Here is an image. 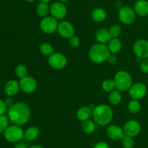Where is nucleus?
Instances as JSON below:
<instances>
[{
	"instance_id": "nucleus-36",
	"label": "nucleus",
	"mask_w": 148,
	"mask_h": 148,
	"mask_svg": "<svg viewBox=\"0 0 148 148\" xmlns=\"http://www.w3.org/2000/svg\"><path fill=\"white\" fill-rule=\"evenodd\" d=\"M94 148H111V147H110V145L107 142L101 141V142H99L95 144Z\"/></svg>"
},
{
	"instance_id": "nucleus-15",
	"label": "nucleus",
	"mask_w": 148,
	"mask_h": 148,
	"mask_svg": "<svg viewBox=\"0 0 148 148\" xmlns=\"http://www.w3.org/2000/svg\"><path fill=\"white\" fill-rule=\"evenodd\" d=\"M106 134L111 140H121L124 135L123 129L118 125H111L106 129Z\"/></svg>"
},
{
	"instance_id": "nucleus-10",
	"label": "nucleus",
	"mask_w": 148,
	"mask_h": 148,
	"mask_svg": "<svg viewBox=\"0 0 148 148\" xmlns=\"http://www.w3.org/2000/svg\"><path fill=\"white\" fill-rule=\"evenodd\" d=\"M133 52L140 59L148 58V41L139 39L133 45Z\"/></svg>"
},
{
	"instance_id": "nucleus-19",
	"label": "nucleus",
	"mask_w": 148,
	"mask_h": 148,
	"mask_svg": "<svg viewBox=\"0 0 148 148\" xmlns=\"http://www.w3.org/2000/svg\"><path fill=\"white\" fill-rule=\"evenodd\" d=\"M92 115V110H91L90 107H86V106L79 108L77 112V118L78 120L82 122L90 120Z\"/></svg>"
},
{
	"instance_id": "nucleus-41",
	"label": "nucleus",
	"mask_w": 148,
	"mask_h": 148,
	"mask_svg": "<svg viewBox=\"0 0 148 148\" xmlns=\"http://www.w3.org/2000/svg\"><path fill=\"white\" fill-rule=\"evenodd\" d=\"M39 1H40V2H43V3H49V2H50V1H51L52 0H38Z\"/></svg>"
},
{
	"instance_id": "nucleus-20",
	"label": "nucleus",
	"mask_w": 148,
	"mask_h": 148,
	"mask_svg": "<svg viewBox=\"0 0 148 148\" xmlns=\"http://www.w3.org/2000/svg\"><path fill=\"white\" fill-rule=\"evenodd\" d=\"M91 17L92 20L98 23L103 22L107 17V12L103 8L101 7H96L94 9L91 13Z\"/></svg>"
},
{
	"instance_id": "nucleus-5",
	"label": "nucleus",
	"mask_w": 148,
	"mask_h": 148,
	"mask_svg": "<svg viewBox=\"0 0 148 148\" xmlns=\"http://www.w3.org/2000/svg\"><path fill=\"white\" fill-rule=\"evenodd\" d=\"M25 132L21 126L17 125L9 126L4 132V139L10 143H17L24 138Z\"/></svg>"
},
{
	"instance_id": "nucleus-18",
	"label": "nucleus",
	"mask_w": 148,
	"mask_h": 148,
	"mask_svg": "<svg viewBox=\"0 0 148 148\" xmlns=\"http://www.w3.org/2000/svg\"><path fill=\"white\" fill-rule=\"evenodd\" d=\"M95 39L100 44H108L111 39V36L109 33V30L106 28H101L95 33Z\"/></svg>"
},
{
	"instance_id": "nucleus-14",
	"label": "nucleus",
	"mask_w": 148,
	"mask_h": 148,
	"mask_svg": "<svg viewBox=\"0 0 148 148\" xmlns=\"http://www.w3.org/2000/svg\"><path fill=\"white\" fill-rule=\"evenodd\" d=\"M57 30L61 36L66 39H69L75 35V28L73 25L66 20H63L59 23Z\"/></svg>"
},
{
	"instance_id": "nucleus-26",
	"label": "nucleus",
	"mask_w": 148,
	"mask_h": 148,
	"mask_svg": "<svg viewBox=\"0 0 148 148\" xmlns=\"http://www.w3.org/2000/svg\"><path fill=\"white\" fill-rule=\"evenodd\" d=\"M40 52L44 56L49 57L54 52V49L51 44L49 42H43L40 46Z\"/></svg>"
},
{
	"instance_id": "nucleus-23",
	"label": "nucleus",
	"mask_w": 148,
	"mask_h": 148,
	"mask_svg": "<svg viewBox=\"0 0 148 148\" xmlns=\"http://www.w3.org/2000/svg\"><path fill=\"white\" fill-rule=\"evenodd\" d=\"M122 100V96H121V91L117 89H114V91H111L108 95V101L111 104L117 105L119 104Z\"/></svg>"
},
{
	"instance_id": "nucleus-22",
	"label": "nucleus",
	"mask_w": 148,
	"mask_h": 148,
	"mask_svg": "<svg viewBox=\"0 0 148 148\" xmlns=\"http://www.w3.org/2000/svg\"><path fill=\"white\" fill-rule=\"evenodd\" d=\"M108 47L111 53L116 54L121 51L122 48V43L118 38H113L108 43Z\"/></svg>"
},
{
	"instance_id": "nucleus-27",
	"label": "nucleus",
	"mask_w": 148,
	"mask_h": 148,
	"mask_svg": "<svg viewBox=\"0 0 148 148\" xmlns=\"http://www.w3.org/2000/svg\"><path fill=\"white\" fill-rule=\"evenodd\" d=\"M128 110L132 114L138 113L141 110V104H140L139 100H131L129 102Z\"/></svg>"
},
{
	"instance_id": "nucleus-4",
	"label": "nucleus",
	"mask_w": 148,
	"mask_h": 148,
	"mask_svg": "<svg viewBox=\"0 0 148 148\" xmlns=\"http://www.w3.org/2000/svg\"><path fill=\"white\" fill-rule=\"evenodd\" d=\"M116 89L119 91H129L132 85V77L127 71H119L114 76Z\"/></svg>"
},
{
	"instance_id": "nucleus-12",
	"label": "nucleus",
	"mask_w": 148,
	"mask_h": 148,
	"mask_svg": "<svg viewBox=\"0 0 148 148\" xmlns=\"http://www.w3.org/2000/svg\"><path fill=\"white\" fill-rule=\"evenodd\" d=\"M20 89L26 94H31L36 91L37 88V82L33 77L27 75L23 78H20Z\"/></svg>"
},
{
	"instance_id": "nucleus-30",
	"label": "nucleus",
	"mask_w": 148,
	"mask_h": 148,
	"mask_svg": "<svg viewBox=\"0 0 148 148\" xmlns=\"http://www.w3.org/2000/svg\"><path fill=\"white\" fill-rule=\"evenodd\" d=\"M8 116L5 115H0V133H4L9 126Z\"/></svg>"
},
{
	"instance_id": "nucleus-17",
	"label": "nucleus",
	"mask_w": 148,
	"mask_h": 148,
	"mask_svg": "<svg viewBox=\"0 0 148 148\" xmlns=\"http://www.w3.org/2000/svg\"><path fill=\"white\" fill-rule=\"evenodd\" d=\"M135 13L140 17H145L148 15V1L147 0H137L134 6Z\"/></svg>"
},
{
	"instance_id": "nucleus-37",
	"label": "nucleus",
	"mask_w": 148,
	"mask_h": 148,
	"mask_svg": "<svg viewBox=\"0 0 148 148\" xmlns=\"http://www.w3.org/2000/svg\"><path fill=\"white\" fill-rule=\"evenodd\" d=\"M14 148H28V147H27V145H26L25 143L19 142H17V143L14 145Z\"/></svg>"
},
{
	"instance_id": "nucleus-7",
	"label": "nucleus",
	"mask_w": 148,
	"mask_h": 148,
	"mask_svg": "<svg viewBox=\"0 0 148 148\" xmlns=\"http://www.w3.org/2000/svg\"><path fill=\"white\" fill-rule=\"evenodd\" d=\"M57 20L52 16H46L43 17L40 22V28L42 31L46 34H52L57 30Z\"/></svg>"
},
{
	"instance_id": "nucleus-42",
	"label": "nucleus",
	"mask_w": 148,
	"mask_h": 148,
	"mask_svg": "<svg viewBox=\"0 0 148 148\" xmlns=\"http://www.w3.org/2000/svg\"><path fill=\"white\" fill-rule=\"evenodd\" d=\"M59 1H61V2L62 3H64V2H66V1H69V0H58Z\"/></svg>"
},
{
	"instance_id": "nucleus-31",
	"label": "nucleus",
	"mask_w": 148,
	"mask_h": 148,
	"mask_svg": "<svg viewBox=\"0 0 148 148\" xmlns=\"http://www.w3.org/2000/svg\"><path fill=\"white\" fill-rule=\"evenodd\" d=\"M108 30H109V33L111 36V39L118 38L121 33V26L118 24H114L111 26Z\"/></svg>"
},
{
	"instance_id": "nucleus-9",
	"label": "nucleus",
	"mask_w": 148,
	"mask_h": 148,
	"mask_svg": "<svg viewBox=\"0 0 148 148\" xmlns=\"http://www.w3.org/2000/svg\"><path fill=\"white\" fill-rule=\"evenodd\" d=\"M141 124L134 119H131L126 122L123 127L124 135L132 138L138 136L141 132Z\"/></svg>"
},
{
	"instance_id": "nucleus-6",
	"label": "nucleus",
	"mask_w": 148,
	"mask_h": 148,
	"mask_svg": "<svg viewBox=\"0 0 148 148\" xmlns=\"http://www.w3.org/2000/svg\"><path fill=\"white\" fill-rule=\"evenodd\" d=\"M136 15L137 14L132 7L130 6H123L119 10L118 17L123 24L130 25L135 20Z\"/></svg>"
},
{
	"instance_id": "nucleus-40",
	"label": "nucleus",
	"mask_w": 148,
	"mask_h": 148,
	"mask_svg": "<svg viewBox=\"0 0 148 148\" xmlns=\"http://www.w3.org/2000/svg\"><path fill=\"white\" fill-rule=\"evenodd\" d=\"M28 148H44L41 145H33V146H30V147Z\"/></svg>"
},
{
	"instance_id": "nucleus-21",
	"label": "nucleus",
	"mask_w": 148,
	"mask_h": 148,
	"mask_svg": "<svg viewBox=\"0 0 148 148\" xmlns=\"http://www.w3.org/2000/svg\"><path fill=\"white\" fill-rule=\"evenodd\" d=\"M40 135V130L37 126H30L25 131L24 138L27 141H34Z\"/></svg>"
},
{
	"instance_id": "nucleus-25",
	"label": "nucleus",
	"mask_w": 148,
	"mask_h": 148,
	"mask_svg": "<svg viewBox=\"0 0 148 148\" xmlns=\"http://www.w3.org/2000/svg\"><path fill=\"white\" fill-rule=\"evenodd\" d=\"M81 128H82V130L84 133L90 134V133H92L95 131V122L91 120H85V121L82 122Z\"/></svg>"
},
{
	"instance_id": "nucleus-34",
	"label": "nucleus",
	"mask_w": 148,
	"mask_h": 148,
	"mask_svg": "<svg viewBox=\"0 0 148 148\" xmlns=\"http://www.w3.org/2000/svg\"><path fill=\"white\" fill-rule=\"evenodd\" d=\"M140 70L144 73H148V58L143 59L140 62Z\"/></svg>"
},
{
	"instance_id": "nucleus-29",
	"label": "nucleus",
	"mask_w": 148,
	"mask_h": 148,
	"mask_svg": "<svg viewBox=\"0 0 148 148\" xmlns=\"http://www.w3.org/2000/svg\"><path fill=\"white\" fill-rule=\"evenodd\" d=\"M14 73L18 78H23L27 75V67L23 64L17 65L14 68Z\"/></svg>"
},
{
	"instance_id": "nucleus-33",
	"label": "nucleus",
	"mask_w": 148,
	"mask_h": 148,
	"mask_svg": "<svg viewBox=\"0 0 148 148\" xmlns=\"http://www.w3.org/2000/svg\"><path fill=\"white\" fill-rule=\"evenodd\" d=\"M69 44L73 48H77L79 46V44H80V41H79V39L78 36H72V37H70L69 39Z\"/></svg>"
},
{
	"instance_id": "nucleus-38",
	"label": "nucleus",
	"mask_w": 148,
	"mask_h": 148,
	"mask_svg": "<svg viewBox=\"0 0 148 148\" xmlns=\"http://www.w3.org/2000/svg\"><path fill=\"white\" fill-rule=\"evenodd\" d=\"M5 102L8 107H10V106H12L14 103V100H13V99L12 97H8L7 99H6Z\"/></svg>"
},
{
	"instance_id": "nucleus-11",
	"label": "nucleus",
	"mask_w": 148,
	"mask_h": 148,
	"mask_svg": "<svg viewBox=\"0 0 148 148\" xmlns=\"http://www.w3.org/2000/svg\"><path fill=\"white\" fill-rule=\"evenodd\" d=\"M51 15L56 20H62L64 18L67 13V9L64 3L61 1H55L50 6Z\"/></svg>"
},
{
	"instance_id": "nucleus-43",
	"label": "nucleus",
	"mask_w": 148,
	"mask_h": 148,
	"mask_svg": "<svg viewBox=\"0 0 148 148\" xmlns=\"http://www.w3.org/2000/svg\"><path fill=\"white\" fill-rule=\"evenodd\" d=\"M26 1H27V2H33V1H35L36 0H25Z\"/></svg>"
},
{
	"instance_id": "nucleus-35",
	"label": "nucleus",
	"mask_w": 148,
	"mask_h": 148,
	"mask_svg": "<svg viewBox=\"0 0 148 148\" xmlns=\"http://www.w3.org/2000/svg\"><path fill=\"white\" fill-rule=\"evenodd\" d=\"M8 111V106L6 104L5 101L0 100V115H4Z\"/></svg>"
},
{
	"instance_id": "nucleus-2",
	"label": "nucleus",
	"mask_w": 148,
	"mask_h": 148,
	"mask_svg": "<svg viewBox=\"0 0 148 148\" xmlns=\"http://www.w3.org/2000/svg\"><path fill=\"white\" fill-rule=\"evenodd\" d=\"M92 118L100 126H106L112 120L114 111L110 106L101 104L92 109Z\"/></svg>"
},
{
	"instance_id": "nucleus-16",
	"label": "nucleus",
	"mask_w": 148,
	"mask_h": 148,
	"mask_svg": "<svg viewBox=\"0 0 148 148\" xmlns=\"http://www.w3.org/2000/svg\"><path fill=\"white\" fill-rule=\"evenodd\" d=\"M4 92L9 97H13L19 92L20 89V84L16 80L12 79L7 81L4 85Z\"/></svg>"
},
{
	"instance_id": "nucleus-24",
	"label": "nucleus",
	"mask_w": 148,
	"mask_h": 148,
	"mask_svg": "<svg viewBox=\"0 0 148 148\" xmlns=\"http://www.w3.org/2000/svg\"><path fill=\"white\" fill-rule=\"evenodd\" d=\"M36 12L38 15L41 17H45L48 16V14L50 13V7L48 5L47 3L39 2L36 7Z\"/></svg>"
},
{
	"instance_id": "nucleus-3",
	"label": "nucleus",
	"mask_w": 148,
	"mask_h": 148,
	"mask_svg": "<svg viewBox=\"0 0 148 148\" xmlns=\"http://www.w3.org/2000/svg\"><path fill=\"white\" fill-rule=\"evenodd\" d=\"M111 54L108 46L103 44L97 43L90 48L88 55L92 62L95 64H101L108 61Z\"/></svg>"
},
{
	"instance_id": "nucleus-13",
	"label": "nucleus",
	"mask_w": 148,
	"mask_h": 148,
	"mask_svg": "<svg viewBox=\"0 0 148 148\" xmlns=\"http://www.w3.org/2000/svg\"><path fill=\"white\" fill-rule=\"evenodd\" d=\"M147 94V87L143 83H136L132 85L129 89V94L132 100H139Z\"/></svg>"
},
{
	"instance_id": "nucleus-1",
	"label": "nucleus",
	"mask_w": 148,
	"mask_h": 148,
	"mask_svg": "<svg viewBox=\"0 0 148 148\" xmlns=\"http://www.w3.org/2000/svg\"><path fill=\"white\" fill-rule=\"evenodd\" d=\"M7 113L10 121L20 126L27 123L31 115L30 107L25 102L14 103L9 107Z\"/></svg>"
},
{
	"instance_id": "nucleus-8",
	"label": "nucleus",
	"mask_w": 148,
	"mask_h": 148,
	"mask_svg": "<svg viewBox=\"0 0 148 148\" xmlns=\"http://www.w3.org/2000/svg\"><path fill=\"white\" fill-rule=\"evenodd\" d=\"M48 62L53 69L62 70L66 67L67 59L63 54L59 52H53L48 58Z\"/></svg>"
},
{
	"instance_id": "nucleus-39",
	"label": "nucleus",
	"mask_w": 148,
	"mask_h": 148,
	"mask_svg": "<svg viewBox=\"0 0 148 148\" xmlns=\"http://www.w3.org/2000/svg\"><path fill=\"white\" fill-rule=\"evenodd\" d=\"M108 61L110 62V63L114 64V63H115L116 61V58L114 56H112V55H111V56H110L109 58H108Z\"/></svg>"
},
{
	"instance_id": "nucleus-32",
	"label": "nucleus",
	"mask_w": 148,
	"mask_h": 148,
	"mask_svg": "<svg viewBox=\"0 0 148 148\" xmlns=\"http://www.w3.org/2000/svg\"><path fill=\"white\" fill-rule=\"evenodd\" d=\"M121 144L124 148H133L134 146V140L132 137L124 136L121 139Z\"/></svg>"
},
{
	"instance_id": "nucleus-28",
	"label": "nucleus",
	"mask_w": 148,
	"mask_h": 148,
	"mask_svg": "<svg viewBox=\"0 0 148 148\" xmlns=\"http://www.w3.org/2000/svg\"><path fill=\"white\" fill-rule=\"evenodd\" d=\"M102 89L106 91V92L110 93L111 91H114L116 89L114 80L111 79V78H108V79H106L105 81H103Z\"/></svg>"
}]
</instances>
